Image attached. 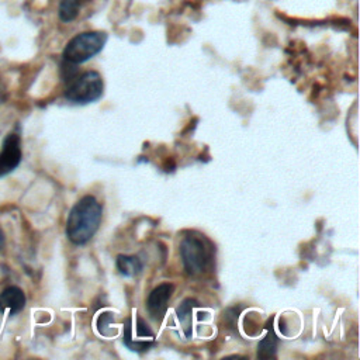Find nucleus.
I'll return each instance as SVG.
<instances>
[{
    "label": "nucleus",
    "instance_id": "6",
    "mask_svg": "<svg viewBox=\"0 0 360 360\" xmlns=\"http://www.w3.org/2000/svg\"><path fill=\"white\" fill-rule=\"evenodd\" d=\"M173 290H174L173 284L162 283L149 292L148 300H146V307H148V311H149L150 316L155 321L159 322L166 315L167 302H169V300L173 294Z\"/></svg>",
    "mask_w": 360,
    "mask_h": 360
},
{
    "label": "nucleus",
    "instance_id": "9",
    "mask_svg": "<svg viewBox=\"0 0 360 360\" xmlns=\"http://www.w3.org/2000/svg\"><path fill=\"white\" fill-rule=\"evenodd\" d=\"M197 305V302L193 298H186L181 301V304L176 308V318L179 321V325L181 326V330L186 338L191 336L193 332V319L191 312L193 308Z\"/></svg>",
    "mask_w": 360,
    "mask_h": 360
},
{
    "label": "nucleus",
    "instance_id": "5",
    "mask_svg": "<svg viewBox=\"0 0 360 360\" xmlns=\"http://www.w3.org/2000/svg\"><path fill=\"white\" fill-rule=\"evenodd\" d=\"M122 340L128 349L134 352H145L153 345L155 335L142 318H136L135 322L132 318H128L125 321Z\"/></svg>",
    "mask_w": 360,
    "mask_h": 360
},
{
    "label": "nucleus",
    "instance_id": "2",
    "mask_svg": "<svg viewBox=\"0 0 360 360\" xmlns=\"http://www.w3.org/2000/svg\"><path fill=\"white\" fill-rule=\"evenodd\" d=\"M107 34L104 31H86L73 37L63 49V59L70 65L83 63L96 56L104 48Z\"/></svg>",
    "mask_w": 360,
    "mask_h": 360
},
{
    "label": "nucleus",
    "instance_id": "10",
    "mask_svg": "<svg viewBox=\"0 0 360 360\" xmlns=\"http://www.w3.org/2000/svg\"><path fill=\"white\" fill-rule=\"evenodd\" d=\"M117 269L125 277H132L142 270V262L136 256L120 255L117 257Z\"/></svg>",
    "mask_w": 360,
    "mask_h": 360
},
{
    "label": "nucleus",
    "instance_id": "1",
    "mask_svg": "<svg viewBox=\"0 0 360 360\" xmlns=\"http://www.w3.org/2000/svg\"><path fill=\"white\" fill-rule=\"evenodd\" d=\"M103 218V205L93 195L82 197L70 210L66 236L75 245L87 243L97 232Z\"/></svg>",
    "mask_w": 360,
    "mask_h": 360
},
{
    "label": "nucleus",
    "instance_id": "11",
    "mask_svg": "<svg viewBox=\"0 0 360 360\" xmlns=\"http://www.w3.org/2000/svg\"><path fill=\"white\" fill-rule=\"evenodd\" d=\"M269 332L267 335L260 340L257 346V357L260 359H270L274 357L276 354V347H277V336L273 330V328H267Z\"/></svg>",
    "mask_w": 360,
    "mask_h": 360
},
{
    "label": "nucleus",
    "instance_id": "12",
    "mask_svg": "<svg viewBox=\"0 0 360 360\" xmlns=\"http://www.w3.org/2000/svg\"><path fill=\"white\" fill-rule=\"evenodd\" d=\"M80 4H82V0H60L59 8H58V15L60 21L63 22L73 21L79 14Z\"/></svg>",
    "mask_w": 360,
    "mask_h": 360
},
{
    "label": "nucleus",
    "instance_id": "8",
    "mask_svg": "<svg viewBox=\"0 0 360 360\" xmlns=\"http://www.w3.org/2000/svg\"><path fill=\"white\" fill-rule=\"evenodd\" d=\"M25 305L24 291L17 285H10L0 292V311L8 315L18 314Z\"/></svg>",
    "mask_w": 360,
    "mask_h": 360
},
{
    "label": "nucleus",
    "instance_id": "13",
    "mask_svg": "<svg viewBox=\"0 0 360 360\" xmlns=\"http://www.w3.org/2000/svg\"><path fill=\"white\" fill-rule=\"evenodd\" d=\"M114 323V314L111 311H104L97 318V329L103 336H114L117 329L112 328Z\"/></svg>",
    "mask_w": 360,
    "mask_h": 360
},
{
    "label": "nucleus",
    "instance_id": "14",
    "mask_svg": "<svg viewBox=\"0 0 360 360\" xmlns=\"http://www.w3.org/2000/svg\"><path fill=\"white\" fill-rule=\"evenodd\" d=\"M4 243H6V238H4V233H3V231L0 228V250L4 248Z\"/></svg>",
    "mask_w": 360,
    "mask_h": 360
},
{
    "label": "nucleus",
    "instance_id": "3",
    "mask_svg": "<svg viewBox=\"0 0 360 360\" xmlns=\"http://www.w3.org/2000/svg\"><path fill=\"white\" fill-rule=\"evenodd\" d=\"M180 256L186 271L191 276L207 270L212 259V246L204 238L188 235L180 242Z\"/></svg>",
    "mask_w": 360,
    "mask_h": 360
},
{
    "label": "nucleus",
    "instance_id": "7",
    "mask_svg": "<svg viewBox=\"0 0 360 360\" xmlns=\"http://www.w3.org/2000/svg\"><path fill=\"white\" fill-rule=\"evenodd\" d=\"M21 148H20V135L10 134L3 141L0 150V177L13 172L21 162Z\"/></svg>",
    "mask_w": 360,
    "mask_h": 360
},
{
    "label": "nucleus",
    "instance_id": "4",
    "mask_svg": "<svg viewBox=\"0 0 360 360\" xmlns=\"http://www.w3.org/2000/svg\"><path fill=\"white\" fill-rule=\"evenodd\" d=\"M104 93V82L98 72L89 70L69 80L65 97L76 104L97 101Z\"/></svg>",
    "mask_w": 360,
    "mask_h": 360
},
{
    "label": "nucleus",
    "instance_id": "15",
    "mask_svg": "<svg viewBox=\"0 0 360 360\" xmlns=\"http://www.w3.org/2000/svg\"><path fill=\"white\" fill-rule=\"evenodd\" d=\"M0 100H1V94H0Z\"/></svg>",
    "mask_w": 360,
    "mask_h": 360
}]
</instances>
